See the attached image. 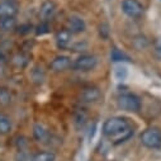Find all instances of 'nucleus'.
Listing matches in <instances>:
<instances>
[{
	"label": "nucleus",
	"instance_id": "21",
	"mask_svg": "<svg viewBox=\"0 0 161 161\" xmlns=\"http://www.w3.org/2000/svg\"><path fill=\"white\" fill-rule=\"evenodd\" d=\"M125 58V55L120 53L118 50H113V53H112V60L113 61H122Z\"/></svg>",
	"mask_w": 161,
	"mask_h": 161
},
{
	"label": "nucleus",
	"instance_id": "2",
	"mask_svg": "<svg viewBox=\"0 0 161 161\" xmlns=\"http://www.w3.org/2000/svg\"><path fill=\"white\" fill-rule=\"evenodd\" d=\"M141 143L151 150L161 148V131L155 127H150L145 130L140 136Z\"/></svg>",
	"mask_w": 161,
	"mask_h": 161
},
{
	"label": "nucleus",
	"instance_id": "9",
	"mask_svg": "<svg viewBox=\"0 0 161 161\" xmlns=\"http://www.w3.org/2000/svg\"><path fill=\"white\" fill-rule=\"evenodd\" d=\"M100 90L97 86H86L83 89L81 94H80V100L85 104H92L99 100L100 98Z\"/></svg>",
	"mask_w": 161,
	"mask_h": 161
},
{
	"label": "nucleus",
	"instance_id": "18",
	"mask_svg": "<svg viewBox=\"0 0 161 161\" xmlns=\"http://www.w3.org/2000/svg\"><path fill=\"white\" fill-rule=\"evenodd\" d=\"M12 102V94L7 88H0V105H8Z\"/></svg>",
	"mask_w": 161,
	"mask_h": 161
},
{
	"label": "nucleus",
	"instance_id": "6",
	"mask_svg": "<svg viewBox=\"0 0 161 161\" xmlns=\"http://www.w3.org/2000/svg\"><path fill=\"white\" fill-rule=\"evenodd\" d=\"M86 28V24L83 18H80L79 15H70L66 20V29L71 34H79L83 33Z\"/></svg>",
	"mask_w": 161,
	"mask_h": 161
},
{
	"label": "nucleus",
	"instance_id": "22",
	"mask_svg": "<svg viewBox=\"0 0 161 161\" xmlns=\"http://www.w3.org/2000/svg\"><path fill=\"white\" fill-rule=\"evenodd\" d=\"M15 161H29V157L27 156V153H25L24 150H23V151H19V152L17 153Z\"/></svg>",
	"mask_w": 161,
	"mask_h": 161
},
{
	"label": "nucleus",
	"instance_id": "19",
	"mask_svg": "<svg viewBox=\"0 0 161 161\" xmlns=\"http://www.w3.org/2000/svg\"><path fill=\"white\" fill-rule=\"evenodd\" d=\"M153 52L158 60H161V37L157 38L153 43Z\"/></svg>",
	"mask_w": 161,
	"mask_h": 161
},
{
	"label": "nucleus",
	"instance_id": "1",
	"mask_svg": "<svg viewBox=\"0 0 161 161\" xmlns=\"http://www.w3.org/2000/svg\"><path fill=\"white\" fill-rule=\"evenodd\" d=\"M103 135L112 140L113 143H122L133 135L130 120L123 117H112L103 125Z\"/></svg>",
	"mask_w": 161,
	"mask_h": 161
},
{
	"label": "nucleus",
	"instance_id": "23",
	"mask_svg": "<svg viewBox=\"0 0 161 161\" xmlns=\"http://www.w3.org/2000/svg\"><path fill=\"white\" fill-rule=\"evenodd\" d=\"M4 74H5V67H4V65L2 62H0V79L4 76Z\"/></svg>",
	"mask_w": 161,
	"mask_h": 161
},
{
	"label": "nucleus",
	"instance_id": "4",
	"mask_svg": "<svg viewBox=\"0 0 161 161\" xmlns=\"http://www.w3.org/2000/svg\"><path fill=\"white\" fill-rule=\"evenodd\" d=\"M97 65H98V58L94 55H81L72 62L71 67L75 71L86 72V71L94 70L97 67Z\"/></svg>",
	"mask_w": 161,
	"mask_h": 161
},
{
	"label": "nucleus",
	"instance_id": "15",
	"mask_svg": "<svg viewBox=\"0 0 161 161\" xmlns=\"http://www.w3.org/2000/svg\"><path fill=\"white\" fill-rule=\"evenodd\" d=\"M31 77H32V80H33L36 84H42L45 77H46V74H45V71H43L42 67L36 66V67H33V70L31 72Z\"/></svg>",
	"mask_w": 161,
	"mask_h": 161
},
{
	"label": "nucleus",
	"instance_id": "8",
	"mask_svg": "<svg viewBox=\"0 0 161 161\" xmlns=\"http://www.w3.org/2000/svg\"><path fill=\"white\" fill-rule=\"evenodd\" d=\"M56 10H57L56 3L52 2V0H46L39 8V18H41L42 22H47L55 15Z\"/></svg>",
	"mask_w": 161,
	"mask_h": 161
},
{
	"label": "nucleus",
	"instance_id": "7",
	"mask_svg": "<svg viewBox=\"0 0 161 161\" xmlns=\"http://www.w3.org/2000/svg\"><path fill=\"white\" fill-rule=\"evenodd\" d=\"M18 14V5L13 0L0 2V18H15Z\"/></svg>",
	"mask_w": 161,
	"mask_h": 161
},
{
	"label": "nucleus",
	"instance_id": "3",
	"mask_svg": "<svg viewBox=\"0 0 161 161\" xmlns=\"http://www.w3.org/2000/svg\"><path fill=\"white\" fill-rule=\"evenodd\" d=\"M117 104L120 109L126 112H138L141 109V100L132 93H123L117 99Z\"/></svg>",
	"mask_w": 161,
	"mask_h": 161
},
{
	"label": "nucleus",
	"instance_id": "11",
	"mask_svg": "<svg viewBox=\"0 0 161 161\" xmlns=\"http://www.w3.org/2000/svg\"><path fill=\"white\" fill-rule=\"evenodd\" d=\"M33 137L39 143H48L51 140V133L43 125L36 123L33 126Z\"/></svg>",
	"mask_w": 161,
	"mask_h": 161
},
{
	"label": "nucleus",
	"instance_id": "10",
	"mask_svg": "<svg viewBox=\"0 0 161 161\" xmlns=\"http://www.w3.org/2000/svg\"><path fill=\"white\" fill-rule=\"evenodd\" d=\"M71 65H72L71 58H70L69 56L61 55V56L55 57V58L51 61L50 69H51L52 71H55V72H61V71H65V70H67L69 67H71Z\"/></svg>",
	"mask_w": 161,
	"mask_h": 161
},
{
	"label": "nucleus",
	"instance_id": "16",
	"mask_svg": "<svg viewBox=\"0 0 161 161\" xmlns=\"http://www.w3.org/2000/svg\"><path fill=\"white\" fill-rule=\"evenodd\" d=\"M12 120L5 115H0V135H8L12 131Z\"/></svg>",
	"mask_w": 161,
	"mask_h": 161
},
{
	"label": "nucleus",
	"instance_id": "5",
	"mask_svg": "<svg viewBox=\"0 0 161 161\" xmlns=\"http://www.w3.org/2000/svg\"><path fill=\"white\" fill-rule=\"evenodd\" d=\"M122 10L130 18H140L143 13V7L138 0H123Z\"/></svg>",
	"mask_w": 161,
	"mask_h": 161
},
{
	"label": "nucleus",
	"instance_id": "12",
	"mask_svg": "<svg viewBox=\"0 0 161 161\" xmlns=\"http://www.w3.org/2000/svg\"><path fill=\"white\" fill-rule=\"evenodd\" d=\"M56 45L60 50H66L67 47H70V42H71V33L67 29H60L56 36Z\"/></svg>",
	"mask_w": 161,
	"mask_h": 161
},
{
	"label": "nucleus",
	"instance_id": "13",
	"mask_svg": "<svg viewBox=\"0 0 161 161\" xmlns=\"http://www.w3.org/2000/svg\"><path fill=\"white\" fill-rule=\"evenodd\" d=\"M56 155L51 151H41L32 156L31 161H55Z\"/></svg>",
	"mask_w": 161,
	"mask_h": 161
},
{
	"label": "nucleus",
	"instance_id": "14",
	"mask_svg": "<svg viewBox=\"0 0 161 161\" xmlns=\"http://www.w3.org/2000/svg\"><path fill=\"white\" fill-rule=\"evenodd\" d=\"M17 28V19L15 18H0V31L9 32Z\"/></svg>",
	"mask_w": 161,
	"mask_h": 161
},
{
	"label": "nucleus",
	"instance_id": "20",
	"mask_svg": "<svg viewBox=\"0 0 161 161\" xmlns=\"http://www.w3.org/2000/svg\"><path fill=\"white\" fill-rule=\"evenodd\" d=\"M48 32V24H47V22H41V24H39L38 27H37V34L39 36V34H45V33H47Z\"/></svg>",
	"mask_w": 161,
	"mask_h": 161
},
{
	"label": "nucleus",
	"instance_id": "17",
	"mask_svg": "<svg viewBox=\"0 0 161 161\" xmlns=\"http://www.w3.org/2000/svg\"><path fill=\"white\" fill-rule=\"evenodd\" d=\"M12 62L17 69H24L28 65V57L25 55H23V53H18V55H15L13 57Z\"/></svg>",
	"mask_w": 161,
	"mask_h": 161
}]
</instances>
